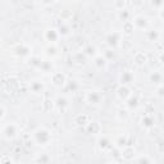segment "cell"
<instances>
[{
  "label": "cell",
  "mask_w": 164,
  "mask_h": 164,
  "mask_svg": "<svg viewBox=\"0 0 164 164\" xmlns=\"http://www.w3.org/2000/svg\"><path fill=\"white\" fill-rule=\"evenodd\" d=\"M158 91H159V95H160V96H164V87H160Z\"/></svg>",
  "instance_id": "cell-23"
},
{
  "label": "cell",
  "mask_w": 164,
  "mask_h": 164,
  "mask_svg": "<svg viewBox=\"0 0 164 164\" xmlns=\"http://www.w3.org/2000/svg\"><path fill=\"white\" fill-rule=\"evenodd\" d=\"M160 16H162V18H164V9H162V14Z\"/></svg>",
  "instance_id": "cell-25"
},
{
  "label": "cell",
  "mask_w": 164,
  "mask_h": 164,
  "mask_svg": "<svg viewBox=\"0 0 164 164\" xmlns=\"http://www.w3.org/2000/svg\"><path fill=\"white\" fill-rule=\"evenodd\" d=\"M86 119H87V117L86 116H80V117H77V119H76V123L77 124H86Z\"/></svg>",
  "instance_id": "cell-17"
},
{
  "label": "cell",
  "mask_w": 164,
  "mask_h": 164,
  "mask_svg": "<svg viewBox=\"0 0 164 164\" xmlns=\"http://www.w3.org/2000/svg\"><path fill=\"white\" fill-rule=\"evenodd\" d=\"M87 100H89L91 104H98V101L100 100V96H99L96 92H95V91H92V92H90V94L87 95Z\"/></svg>",
  "instance_id": "cell-10"
},
{
  "label": "cell",
  "mask_w": 164,
  "mask_h": 164,
  "mask_svg": "<svg viewBox=\"0 0 164 164\" xmlns=\"http://www.w3.org/2000/svg\"><path fill=\"white\" fill-rule=\"evenodd\" d=\"M32 139L39 146H48L51 142V132L45 127H40L32 133Z\"/></svg>",
  "instance_id": "cell-1"
},
{
  "label": "cell",
  "mask_w": 164,
  "mask_h": 164,
  "mask_svg": "<svg viewBox=\"0 0 164 164\" xmlns=\"http://www.w3.org/2000/svg\"><path fill=\"white\" fill-rule=\"evenodd\" d=\"M98 146L101 150H107L110 148V141H109L107 137H100L98 140Z\"/></svg>",
  "instance_id": "cell-5"
},
{
  "label": "cell",
  "mask_w": 164,
  "mask_h": 164,
  "mask_svg": "<svg viewBox=\"0 0 164 164\" xmlns=\"http://www.w3.org/2000/svg\"><path fill=\"white\" fill-rule=\"evenodd\" d=\"M160 78H162V77H160V75H159V73H154V75H151V81L157 82V83H158L159 81H160Z\"/></svg>",
  "instance_id": "cell-19"
},
{
  "label": "cell",
  "mask_w": 164,
  "mask_h": 164,
  "mask_svg": "<svg viewBox=\"0 0 164 164\" xmlns=\"http://www.w3.org/2000/svg\"><path fill=\"white\" fill-rule=\"evenodd\" d=\"M45 37H46V40L51 41V42H55L57 39H58V32L55 30H46V32H45Z\"/></svg>",
  "instance_id": "cell-4"
},
{
  "label": "cell",
  "mask_w": 164,
  "mask_h": 164,
  "mask_svg": "<svg viewBox=\"0 0 164 164\" xmlns=\"http://www.w3.org/2000/svg\"><path fill=\"white\" fill-rule=\"evenodd\" d=\"M95 64H96L99 68H104L107 66V62H105V59H104L103 57H96V58H95Z\"/></svg>",
  "instance_id": "cell-15"
},
{
  "label": "cell",
  "mask_w": 164,
  "mask_h": 164,
  "mask_svg": "<svg viewBox=\"0 0 164 164\" xmlns=\"http://www.w3.org/2000/svg\"><path fill=\"white\" fill-rule=\"evenodd\" d=\"M151 3H153V4L155 3V5H160V4H162L160 0H151Z\"/></svg>",
  "instance_id": "cell-24"
},
{
  "label": "cell",
  "mask_w": 164,
  "mask_h": 164,
  "mask_svg": "<svg viewBox=\"0 0 164 164\" xmlns=\"http://www.w3.org/2000/svg\"><path fill=\"white\" fill-rule=\"evenodd\" d=\"M31 90H32V92H35V94H37V92H40L41 90L44 89V86H42V83H40V82H37V81H35L32 85H31V87H30Z\"/></svg>",
  "instance_id": "cell-12"
},
{
  "label": "cell",
  "mask_w": 164,
  "mask_h": 164,
  "mask_svg": "<svg viewBox=\"0 0 164 164\" xmlns=\"http://www.w3.org/2000/svg\"><path fill=\"white\" fill-rule=\"evenodd\" d=\"M0 109H1V116H0V119L4 121V118H5V114H7V109H5V107H4V105L0 107Z\"/></svg>",
  "instance_id": "cell-20"
},
{
  "label": "cell",
  "mask_w": 164,
  "mask_h": 164,
  "mask_svg": "<svg viewBox=\"0 0 164 164\" xmlns=\"http://www.w3.org/2000/svg\"><path fill=\"white\" fill-rule=\"evenodd\" d=\"M121 157L122 159L124 160H133L135 159V149L131 148V146H124L122 148V151H121Z\"/></svg>",
  "instance_id": "cell-3"
},
{
  "label": "cell",
  "mask_w": 164,
  "mask_h": 164,
  "mask_svg": "<svg viewBox=\"0 0 164 164\" xmlns=\"http://www.w3.org/2000/svg\"><path fill=\"white\" fill-rule=\"evenodd\" d=\"M135 25L139 27V28H145L148 26V19L144 17H136L135 18Z\"/></svg>",
  "instance_id": "cell-7"
},
{
  "label": "cell",
  "mask_w": 164,
  "mask_h": 164,
  "mask_svg": "<svg viewBox=\"0 0 164 164\" xmlns=\"http://www.w3.org/2000/svg\"><path fill=\"white\" fill-rule=\"evenodd\" d=\"M142 124L145 127H151L153 126V121H151V118H146V119H142Z\"/></svg>",
  "instance_id": "cell-18"
},
{
  "label": "cell",
  "mask_w": 164,
  "mask_h": 164,
  "mask_svg": "<svg viewBox=\"0 0 164 164\" xmlns=\"http://www.w3.org/2000/svg\"><path fill=\"white\" fill-rule=\"evenodd\" d=\"M14 54H16V55H25V54H28V49L25 48V46H21V45H18V46L14 48Z\"/></svg>",
  "instance_id": "cell-11"
},
{
  "label": "cell",
  "mask_w": 164,
  "mask_h": 164,
  "mask_svg": "<svg viewBox=\"0 0 164 164\" xmlns=\"http://www.w3.org/2000/svg\"><path fill=\"white\" fill-rule=\"evenodd\" d=\"M46 51H48V55H54V54H55V48L49 46V48L46 49Z\"/></svg>",
  "instance_id": "cell-22"
},
{
  "label": "cell",
  "mask_w": 164,
  "mask_h": 164,
  "mask_svg": "<svg viewBox=\"0 0 164 164\" xmlns=\"http://www.w3.org/2000/svg\"><path fill=\"white\" fill-rule=\"evenodd\" d=\"M135 60L137 64H145V63H146V55L142 53H139V54H136Z\"/></svg>",
  "instance_id": "cell-13"
},
{
  "label": "cell",
  "mask_w": 164,
  "mask_h": 164,
  "mask_svg": "<svg viewBox=\"0 0 164 164\" xmlns=\"http://www.w3.org/2000/svg\"><path fill=\"white\" fill-rule=\"evenodd\" d=\"M133 162H136V163H155V160H154L153 158H150L148 155H141V157L135 158Z\"/></svg>",
  "instance_id": "cell-8"
},
{
  "label": "cell",
  "mask_w": 164,
  "mask_h": 164,
  "mask_svg": "<svg viewBox=\"0 0 164 164\" xmlns=\"http://www.w3.org/2000/svg\"><path fill=\"white\" fill-rule=\"evenodd\" d=\"M117 95L119 99H127L130 96V90L126 87V86H121L119 89L117 91Z\"/></svg>",
  "instance_id": "cell-6"
},
{
  "label": "cell",
  "mask_w": 164,
  "mask_h": 164,
  "mask_svg": "<svg viewBox=\"0 0 164 164\" xmlns=\"http://www.w3.org/2000/svg\"><path fill=\"white\" fill-rule=\"evenodd\" d=\"M1 136L5 140H14L18 136V127L14 123H7L1 128Z\"/></svg>",
  "instance_id": "cell-2"
},
{
  "label": "cell",
  "mask_w": 164,
  "mask_h": 164,
  "mask_svg": "<svg viewBox=\"0 0 164 164\" xmlns=\"http://www.w3.org/2000/svg\"><path fill=\"white\" fill-rule=\"evenodd\" d=\"M35 162L36 163H41V164H44V163H49V162H51V158L48 157V155H40L39 158H36L35 159Z\"/></svg>",
  "instance_id": "cell-14"
},
{
  "label": "cell",
  "mask_w": 164,
  "mask_h": 164,
  "mask_svg": "<svg viewBox=\"0 0 164 164\" xmlns=\"http://www.w3.org/2000/svg\"><path fill=\"white\" fill-rule=\"evenodd\" d=\"M131 78H132V76H131V75H128V73L122 75V81H123V82H128Z\"/></svg>",
  "instance_id": "cell-21"
},
{
  "label": "cell",
  "mask_w": 164,
  "mask_h": 164,
  "mask_svg": "<svg viewBox=\"0 0 164 164\" xmlns=\"http://www.w3.org/2000/svg\"><path fill=\"white\" fill-rule=\"evenodd\" d=\"M53 81L57 86H62L63 83H64V76H63L62 73H57V75H54Z\"/></svg>",
  "instance_id": "cell-9"
},
{
  "label": "cell",
  "mask_w": 164,
  "mask_h": 164,
  "mask_svg": "<svg viewBox=\"0 0 164 164\" xmlns=\"http://www.w3.org/2000/svg\"><path fill=\"white\" fill-rule=\"evenodd\" d=\"M13 159L9 157V155H3L0 158V164H13Z\"/></svg>",
  "instance_id": "cell-16"
}]
</instances>
